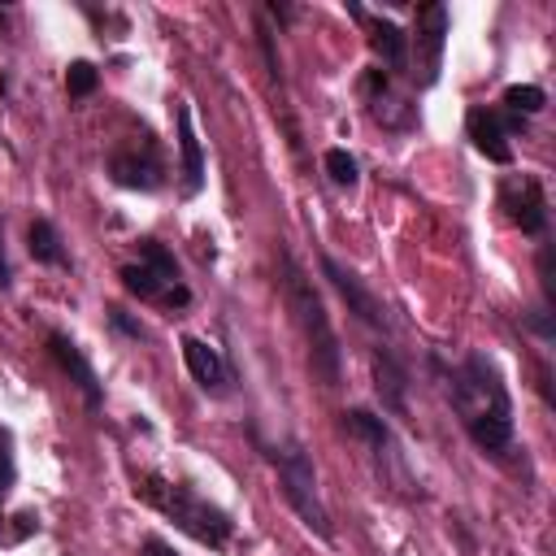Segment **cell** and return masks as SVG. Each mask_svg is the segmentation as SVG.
<instances>
[{"label": "cell", "instance_id": "cell-1", "mask_svg": "<svg viewBox=\"0 0 556 556\" xmlns=\"http://www.w3.org/2000/svg\"><path fill=\"white\" fill-rule=\"evenodd\" d=\"M434 369L443 374V391H447L465 434L473 439V447L504 465L517 452V421H513V395H508L495 361L486 352H465L456 365L434 361Z\"/></svg>", "mask_w": 556, "mask_h": 556}, {"label": "cell", "instance_id": "cell-2", "mask_svg": "<svg viewBox=\"0 0 556 556\" xmlns=\"http://www.w3.org/2000/svg\"><path fill=\"white\" fill-rule=\"evenodd\" d=\"M278 287H282V300L304 334V348H308V369L321 387H339L343 382V348H339V334L330 326V313L313 287V278L300 269V261L278 248Z\"/></svg>", "mask_w": 556, "mask_h": 556}, {"label": "cell", "instance_id": "cell-3", "mask_svg": "<svg viewBox=\"0 0 556 556\" xmlns=\"http://www.w3.org/2000/svg\"><path fill=\"white\" fill-rule=\"evenodd\" d=\"M135 500L152 504L165 521H174L182 534H191L195 543H204V547H213V552L226 547L230 534H235V521H230L226 508L208 504V500L195 495L191 486L169 482V478H161V473H135Z\"/></svg>", "mask_w": 556, "mask_h": 556}, {"label": "cell", "instance_id": "cell-4", "mask_svg": "<svg viewBox=\"0 0 556 556\" xmlns=\"http://www.w3.org/2000/svg\"><path fill=\"white\" fill-rule=\"evenodd\" d=\"M256 447L261 456L274 465L278 473V486H282V500L291 504V513L317 534V539H334V526H330V513L321 504V491H317V469H313V456L304 452L300 439H278V443H265L256 434Z\"/></svg>", "mask_w": 556, "mask_h": 556}, {"label": "cell", "instance_id": "cell-5", "mask_svg": "<svg viewBox=\"0 0 556 556\" xmlns=\"http://www.w3.org/2000/svg\"><path fill=\"white\" fill-rule=\"evenodd\" d=\"M321 274H326V282L339 291V300L348 304V313L361 321V326H369V330H378L382 339H391V313H387V304L365 287V278L352 269V265H343L339 256H330V252H321Z\"/></svg>", "mask_w": 556, "mask_h": 556}, {"label": "cell", "instance_id": "cell-6", "mask_svg": "<svg viewBox=\"0 0 556 556\" xmlns=\"http://www.w3.org/2000/svg\"><path fill=\"white\" fill-rule=\"evenodd\" d=\"M447 26H452L447 4H421V9H417L413 35H408V48H417V70H413V83H417V87L439 83V70H443V43H447Z\"/></svg>", "mask_w": 556, "mask_h": 556}, {"label": "cell", "instance_id": "cell-7", "mask_svg": "<svg viewBox=\"0 0 556 556\" xmlns=\"http://www.w3.org/2000/svg\"><path fill=\"white\" fill-rule=\"evenodd\" d=\"M500 208L521 235H547V195L534 174H508L500 182Z\"/></svg>", "mask_w": 556, "mask_h": 556}, {"label": "cell", "instance_id": "cell-8", "mask_svg": "<svg viewBox=\"0 0 556 556\" xmlns=\"http://www.w3.org/2000/svg\"><path fill=\"white\" fill-rule=\"evenodd\" d=\"M343 430L369 447V456H374V465L382 469V478L395 473L400 482H408V469H404V456H400V447H395V434H391V426H387L378 413H369V408H348V413H343Z\"/></svg>", "mask_w": 556, "mask_h": 556}, {"label": "cell", "instance_id": "cell-9", "mask_svg": "<svg viewBox=\"0 0 556 556\" xmlns=\"http://www.w3.org/2000/svg\"><path fill=\"white\" fill-rule=\"evenodd\" d=\"M521 126H526L521 117H508V113L486 109V104H473V109L465 113V130H469L473 148H478L486 161H495V165H513V143H508V139H513Z\"/></svg>", "mask_w": 556, "mask_h": 556}, {"label": "cell", "instance_id": "cell-10", "mask_svg": "<svg viewBox=\"0 0 556 556\" xmlns=\"http://www.w3.org/2000/svg\"><path fill=\"white\" fill-rule=\"evenodd\" d=\"M109 178L126 191H156L165 182V169H161L156 148L143 139V143H122L109 152Z\"/></svg>", "mask_w": 556, "mask_h": 556}, {"label": "cell", "instance_id": "cell-11", "mask_svg": "<svg viewBox=\"0 0 556 556\" xmlns=\"http://www.w3.org/2000/svg\"><path fill=\"white\" fill-rule=\"evenodd\" d=\"M361 96H365V104H369V117L382 122L387 130L413 126V104L395 91V78H391L382 65H374V70L361 74Z\"/></svg>", "mask_w": 556, "mask_h": 556}, {"label": "cell", "instance_id": "cell-12", "mask_svg": "<svg viewBox=\"0 0 556 556\" xmlns=\"http://www.w3.org/2000/svg\"><path fill=\"white\" fill-rule=\"evenodd\" d=\"M117 278H122V287H126L135 300H143V304H165V308H187V304H191V287H187V282H174V278L156 274V269L143 265V261H126V265L117 269Z\"/></svg>", "mask_w": 556, "mask_h": 556}, {"label": "cell", "instance_id": "cell-13", "mask_svg": "<svg viewBox=\"0 0 556 556\" xmlns=\"http://www.w3.org/2000/svg\"><path fill=\"white\" fill-rule=\"evenodd\" d=\"M369 369H374V391H378L382 408H387L391 417H404V421H408V369H404V361L395 356V348H391V343H378V348L369 352Z\"/></svg>", "mask_w": 556, "mask_h": 556}, {"label": "cell", "instance_id": "cell-14", "mask_svg": "<svg viewBox=\"0 0 556 556\" xmlns=\"http://www.w3.org/2000/svg\"><path fill=\"white\" fill-rule=\"evenodd\" d=\"M48 352H52V361L70 374V382L83 391V400H87V408H104V387H100V378H96V369H91V361L83 356V348L65 334V330H52L48 334Z\"/></svg>", "mask_w": 556, "mask_h": 556}, {"label": "cell", "instance_id": "cell-15", "mask_svg": "<svg viewBox=\"0 0 556 556\" xmlns=\"http://www.w3.org/2000/svg\"><path fill=\"white\" fill-rule=\"evenodd\" d=\"M182 361L191 369V378L208 391V395H226L230 391V365L222 361V352L213 343H204L200 334H182Z\"/></svg>", "mask_w": 556, "mask_h": 556}, {"label": "cell", "instance_id": "cell-16", "mask_svg": "<svg viewBox=\"0 0 556 556\" xmlns=\"http://www.w3.org/2000/svg\"><path fill=\"white\" fill-rule=\"evenodd\" d=\"M348 13L352 17H361V22H369V48L382 56V70L395 78L400 70H408V35L391 22V17H369L361 4H348Z\"/></svg>", "mask_w": 556, "mask_h": 556}, {"label": "cell", "instance_id": "cell-17", "mask_svg": "<svg viewBox=\"0 0 556 556\" xmlns=\"http://www.w3.org/2000/svg\"><path fill=\"white\" fill-rule=\"evenodd\" d=\"M174 122H178V174H182V195H200L204 187V148H200V135H195V122H191V109L178 100L174 109Z\"/></svg>", "mask_w": 556, "mask_h": 556}, {"label": "cell", "instance_id": "cell-18", "mask_svg": "<svg viewBox=\"0 0 556 556\" xmlns=\"http://www.w3.org/2000/svg\"><path fill=\"white\" fill-rule=\"evenodd\" d=\"M26 248H30V256L39 261V265H70V252H65V239H61V230L48 222V217H35L30 226H26Z\"/></svg>", "mask_w": 556, "mask_h": 556}, {"label": "cell", "instance_id": "cell-19", "mask_svg": "<svg viewBox=\"0 0 556 556\" xmlns=\"http://www.w3.org/2000/svg\"><path fill=\"white\" fill-rule=\"evenodd\" d=\"M547 104V96H543V87H534V83H513V87H504V109H508V117H530V113H539Z\"/></svg>", "mask_w": 556, "mask_h": 556}, {"label": "cell", "instance_id": "cell-20", "mask_svg": "<svg viewBox=\"0 0 556 556\" xmlns=\"http://www.w3.org/2000/svg\"><path fill=\"white\" fill-rule=\"evenodd\" d=\"M326 174H330V182H339V187H356V178H361V165H356V156L348 152V148H326Z\"/></svg>", "mask_w": 556, "mask_h": 556}, {"label": "cell", "instance_id": "cell-21", "mask_svg": "<svg viewBox=\"0 0 556 556\" xmlns=\"http://www.w3.org/2000/svg\"><path fill=\"white\" fill-rule=\"evenodd\" d=\"M139 261H143V265H152L156 274H165V278L182 282V269H178V261H174V252H169L165 243H156V239H139Z\"/></svg>", "mask_w": 556, "mask_h": 556}, {"label": "cell", "instance_id": "cell-22", "mask_svg": "<svg viewBox=\"0 0 556 556\" xmlns=\"http://www.w3.org/2000/svg\"><path fill=\"white\" fill-rule=\"evenodd\" d=\"M96 83H100V74H96V65H91V61H74V65L65 70V91H70L74 100L91 96V91H96Z\"/></svg>", "mask_w": 556, "mask_h": 556}, {"label": "cell", "instance_id": "cell-23", "mask_svg": "<svg viewBox=\"0 0 556 556\" xmlns=\"http://www.w3.org/2000/svg\"><path fill=\"white\" fill-rule=\"evenodd\" d=\"M552 243H543L539 248V256H534V265H539V287H543V304L552 308L556 304V265H552Z\"/></svg>", "mask_w": 556, "mask_h": 556}, {"label": "cell", "instance_id": "cell-24", "mask_svg": "<svg viewBox=\"0 0 556 556\" xmlns=\"http://www.w3.org/2000/svg\"><path fill=\"white\" fill-rule=\"evenodd\" d=\"M521 321H526V330H534L543 343H552V339H556V317H552V308H547V304L526 308V313H521Z\"/></svg>", "mask_w": 556, "mask_h": 556}, {"label": "cell", "instance_id": "cell-25", "mask_svg": "<svg viewBox=\"0 0 556 556\" xmlns=\"http://www.w3.org/2000/svg\"><path fill=\"white\" fill-rule=\"evenodd\" d=\"M104 313H109V326H113V330H122L126 339H135V343H143V339H148V326H143L139 317H130L122 304H109Z\"/></svg>", "mask_w": 556, "mask_h": 556}, {"label": "cell", "instance_id": "cell-26", "mask_svg": "<svg viewBox=\"0 0 556 556\" xmlns=\"http://www.w3.org/2000/svg\"><path fill=\"white\" fill-rule=\"evenodd\" d=\"M13 473H17V460H13V434L0 426V500H4L9 486H13Z\"/></svg>", "mask_w": 556, "mask_h": 556}, {"label": "cell", "instance_id": "cell-27", "mask_svg": "<svg viewBox=\"0 0 556 556\" xmlns=\"http://www.w3.org/2000/svg\"><path fill=\"white\" fill-rule=\"evenodd\" d=\"M143 556H178V552H174V547H169L165 539H156V534H148V539H143Z\"/></svg>", "mask_w": 556, "mask_h": 556}, {"label": "cell", "instance_id": "cell-28", "mask_svg": "<svg viewBox=\"0 0 556 556\" xmlns=\"http://www.w3.org/2000/svg\"><path fill=\"white\" fill-rule=\"evenodd\" d=\"M13 282V269H9V252H4V226H0V291Z\"/></svg>", "mask_w": 556, "mask_h": 556}, {"label": "cell", "instance_id": "cell-29", "mask_svg": "<svg viewBox=\"0 0 556 556\" xmlns=\"http://www.w3.org/2000/svg\"><path fill=\"white\" fill-rule=\"evenodd\" d=\"M4 539H9V534H4V521H0V543H4Z\"/></svg>", "mask_w": 556, "mask_h": 556}, {"label": "cell", "instance_id": "cell-30", "mask_svg": "<svg viewBox=\"0 0 556 556\" xmlns=\"http://www.w3.org/2000/svg\"><path fill=\"white\" fill-rule=\"evenodd\" d=\"M0 22H4V9H0Z\"/></svg>", "mask_w": 556, "mask_h": 556}]
</instances>
